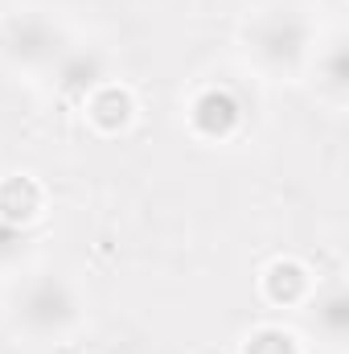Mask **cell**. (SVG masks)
Wrapping results in <instances>:
<instances>
[{
	"mask_svg": "<svg viewBox=\"0 0 349 354\" xmlns=\"http://www.w3.org/2000/svg\"><path fill=\"white\" fill-rule=\"evenodd\" d=\"M239 115H243V111H239V99H235L230 91L210 87V91H201V95L193 99L189 124H193V132L218 140V136H230V132L239 128Z\"/></svg>",
	"mask_w": 349,
	"mask_h": 354,
	"instance_id": "cell-1",
	"label": "cell"
},
{
	"mask_svg": "<svg viewBox=\"0 0 349 354\" xmlns=\"http://www.w3.org/2000/svg\"><path fill=\"white\" fill-rule=\"evenodd\" d=\"M41 210V185L33 177H4L0 181V223L21 227L29 218H37Z\"/></svg>",
	"mask_w": 349,
	"mask_h": 354,
	"instance_id": "cell-2",
	"label": "cell"
},
{
	"mask_svg": "<svg viewBox=\"0 0 349 354\" xmlns=\"http://www.w3.org/2000/svg\"><path fill=\"white\" fill-rule=\"evenodd\" d=\"M304 288H308V276H304V268L292 264V260H275L267 268V276H263V292L275 305H296L304 297Z\"/></svg>",
	"mask_w": 349,
	"mask_h": 354,
	"instance_id": "cell-3",
	"label": "cell"
},
{
	"mask_svg": "<svg viewBox=\"0 0 349 354\" xmlns=\"http://www.w3.org/2000/svg\"><path fill=\"white\" fill-rule=\"evenodd\" d=\"M90 120L103 132H119L132 120V95L123 87H103L90 95Z\"/></svg>",
	"mask_w": 349,
	"mask_h": 354,
	"instance_id": "cell-4",
	"label": "cell"
},
{
	"mask_svg": "<svg viewBox=\"0 0 349 354\" xmlns=\"http://www.w3.org/2000/svg\"><path fill=\"white\" fill-rule=\"evenodd\" d=\"M243 354H296V342L283 330H259V334H251Z\"/></svg>",
	"mask_w": 349,
	"mask_h": 354,
	"instance_id": "cell-5",
	"label": "cell"
},
{
	"mask_svg": "<svg viewBox=\"0 0 349 354\" xmlns=\"http://www.w3.org/2000/svg\"><path fill=\"white\" fill-rule=\"evenodd\" d=\"M94 79H99V66H94V62H83V58H79V62H74V66L66 71L62 87H66V91H83V87H90Z\"/></svg>",
	"mask_w": 349,
	"mask_h": 354,
	"instance_id": "cell-6",
	"label": "cell"
}]
</instances>
